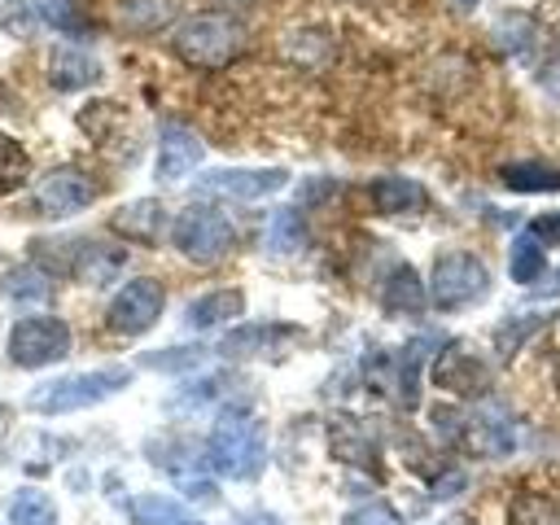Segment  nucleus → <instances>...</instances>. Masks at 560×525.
Returning a JSON list of instances; mask_svg holds the SVG:
<instances>
[{
	"label": "nucleus",
	"mask_w": 560,
	"mask_h": 525,
	"mask_svg": "<svg viewBox=\"0 0 560 525\" xmlns=\"http://www.w3.org/2000/svg\"><path fill=\"white\" fill-rule=\"evenodd\" d=\"M206 464L219 472V477H232V481H249L262 472L267 464V438H262V424L245 411H223L206 438Z\"/></svg>",
	"instance_id": "f257e3e1"
},
{
	"label": "nucleus",
	"mask_w": 560,
	"mask_h": 525,
	"mask_svg": "<svg viewBox=\"0 0 560 525\" xmlns=\"http://www.w3.org/2000/svg\"><path fill=\"white\" fill-rule=\"evenodd\" d=\"M131 385V368L114 363V368H92V372H70V376H57V381H44L26 394V407L31 411H44V416H66V411H83V407H96L105 398H114L118 389Z\"/></svg>",
	"instance_id": "f03ea898"
},
{
	"label": "nucleus",
	"mask_w": 560,
	"mask_h": 525,
	"mask_svg": "<svg viewBox=\"0 0 560 525\" xmlns=\"http://www.w3.org/2000/svg\"><path fill=\"white\" fill-rule=\"evenodd\" d=\"M171 44H175V57L188 61L192 70H223L241 52L245 26L232 13H192L175 26Z\"/></svg>",
	"instance_id": "7ed1b4c3"
},
{
	"label": "nucleus",
	"mask_w": 560,
	"mask_h": 525,
	"mask_svg": "<svg viewBox=\"0 0 560 525\" xmlns=\"http://www.w3.org/2000/svg\"><path fill=\"white\" fill-rule=\"evenodd\" d=\"M490 293V267L468 254V249H446L433 258V271H429V302L438 311H459V306H472Z\"/></svg>",
	"instance_id": "20e7f679"
},
{
	"label": "nucleus",
	"mask_w": 560,
	"mask_h": 525,
	"mask_svg": "<svg viewBox=\"0 0 560 525\" xmlns=\"http://www.w3.org/2000/svg\"><path fill=\"white\" fill-rule=\"evenodd\" d=\"M433 420H438V429H442L451 442L468 446V451L481 455V459H503V455H512V446H516L512 420H508L494 402H486V407H477V411H468V416L438 407Z\"/></svg>",
	"instance_id": "39448f33"
},
{
	"label": "nucleus",
	"mask_w": 560,
	"mask_h": 525,
	"mask_svg": "<svg viewBox=\"0 0 560 525\" xmlns=\"http://www.w3.org/2000/svg\"><path fill=\"white\" fill-rule=\"evenodd\" d=\"M171 241H175V249H179L188 262L210 267V262H219V258L232 249L236 228H232V219H228L223 210H214V206H188V210L175 214Z\"/></svg>",
	"instance_id": "423d86ee"
},
{
	"label": "nucleus",
	"mask_w": 560,
	"mask_h": 525,
	"mask_svg": "<svg viewBox=\"0 0 560 525\" xmlns=\"http://www.w3.org/2000/svg\"><path fill=\"white\" fill-rule=\"evenodd\" d=\"M9 363L18 368H48L70 354V324L57 315H26L9 328Z\"/></svg>",
	"instance_id": "0eeeda50"
},
{
	"label": "nucleus",
	"mask_w": 560,
	"mask_h": 525,
	"mask_svg": "<svg viewBox=\"0 0 560 525\" xmlns=\"http://www.w3.org/2000/svg\"><path fill=\"white\" fill-rule=\"evenodd\" d=\"M162 306H166L162 284L149 280V276H140V280H127V284L114 293V302H109V311H105V324H109V332H118V337H140V332H149V328L158 324Z\"/></svg>",
	"instance_id": "6e6552de"
},
{
	"label": "nucleus",
	"mask_w": 560,
	"mask_h": 525,
	"mask_svg": "<svg viewBox=\"0 0 560 525\" xmlns=\"http://www.w3.org/2000/svg\"><path fill=\"white\" fill-rule=\"evenodd\" d=\"M433 385L446 394H464V398H481L490 389V363L477 359L464 341H446L433 359Z\"/></svg>",
	"instance_id": "1a4fd4ad"
},
{
	"label": "nucleus",
	"mask_w": 560,
	"mask_h": 525,
	"mask_svg": "<svg viewBox=\"0 0 560 525\" xmlns=\"http://www.w3.org/2000/svg\"><path fill=\"white\" fill-rule=\"evenodd\" d=\"M92 197H96V184H92L83 171L57 166V171H48V175L39 179V188H35V210L48 214V219H70V214L88 210Z\"/></svg>",
	"instance_id": "9d476101"
},
{
	"label": "nucleus",
	"mask_w": 560,
	"mask_h": 525,
	"mask_svg": "<svg viewBox=\"0 0 560 525\" xmlns=\"http://www.w3.org/2000/svg\"><path fill=\"white\" fill-rule=\"evenodd\" d=\"M289 184V171L280 166H262V171H249V166H223V171H210L197 179L201 192H214V197H236V201H258L267 192H280Z\"/></svg>",
	"instance_id": "9b49d317"
},
{
	"label": "nucleus",
	"mask_w": 560,
	"mask_h": 525,
	"mask_svg": "<svg viewBox=\"0 0 560 525\" xmlns=\"http://www.w3.org/2000/svg\"><path fill=\"white\" fill-rule=\"evenodd\" d=\"M206 158V144L192 127L184 122H162V136H158V179L162 184H175L184 179L188 171H197Z\"/></svg>",
	"instance_id": "f8f14e48"
},
{
	"label": "nucleus",
	"mask_w": 560,
	"mask_h": 525,
	"mask_svg": "<svg viewBox=\"0 0 560 525\" xmlns=\"http://www.w3.org/2000/svg\"><path fill=\"white\" fill-rule=\"evenodd\" d=\"M293 337H302V328H293V324H241L219 341V354H228V359L271 354V350H284Z\"/></svg>",
	"instance_id": "ddd939ff"
},
{
	"label": "nucleus",
	"mask_w": 560,
	"mask_h": 525,
	"mask_svg": "<svg viewBox=\"0 0 560 525\" xmlns=\"http://www.w3.org/2000/svg\"><path fill=\"white\" fill-rule=\"evenodd\" d=\"M101 79V61L74 44H57L52 57H48V83L57 92H79V88H92Z\"/></svg>",
	"instance_id": "4468645a"
},
{
	"label": "nucleus",
	"mask_w": 560,
	"mask_h": 525,
	"mask_svg": "<svg viewBox=\"0 0 560 525\" xmlns=\"http://www.w3.org/2000/svg\"><path fill=\"white\" fill-rule=\"evenodd\" d=\"M122 267H127V254H122L118 245H96V241H79V245H74V258H70L74 280H83V284H92V289L109 284Z\"/></svg>",
	"instance_id": "2eb2a0df"
},
{
	"label": "nucleus",
	"mask_w": 560,
	"mask_h": 525,
	"mask_svg": "<svg viewBox=\"0 0 560 525\" xmlns=\"http://www.w3.org/2000/svg\"><path fill=\"white\" fill-rule=\"evenodd\" d=\"M368 197H372V206H376L381 214H416V210L429 206L424 184H416V179H407V175H381V179H372Z\"/></svg>",
	"instance_id": "dca6fc26"
},
{
	"label": "nucleus",
	"mask_w": 560,
	"mask_h": 525,
	"mask_svg": "<svg viewBox=\"0 0 560 525\" xmlns=\"http://www.w3.org/2000/svg\"><path fill=\"white\" fill-rule=\"evenodd\" d=\"M424 302H429V289H424V280L416 276V267L398 262V267L385 276V284H381V306H385L389 315H416V311H424Z\"/></svg>",
	"instance_id": "f3484780"
},
{
	"label": "nucleus",
	"mask_w": 560,
	"mask_h": 525,
	"mask_svg": "<svg viewBox=\"0 0 560 525\" xmlns=\"http://www.w3.org/2000/svg\"><path fill=\"white\" fill-rule=\"evenodd\" d=\"M109 228L118 232V236H127V241H140V245H153L158 236H162V228H166V210L158 206V201H149V197H140V201H131V206H122L114 219H109Z\"/></svg>",
	"instance_id": "a211bd4d"
},
{
	"label": "nucleus",
	"mask_w": 560,
	"mask_h": 525,
	"mask_svg": "<svg viewBox=\"0 0 560 525\" xmlns=\"http://www.w3.org/2000/svg\"><path fill=\"white\" fill-rule=\"evenodd\" d=\"M241 311H245V293L241 289H214V293H201L197 302H188L184 324L201 332V328H219V324L236 319Z\"/></svg>",
	"instance_id": "6ab92c4d"
},
{
	"label": "nucleus",
	"mask_w": 560,
	"mask_h": 525,
	"mask_svg": "<svg viewBox=\"0 0 560 525\" xmlns=\"http://www.w3.org/2000/svg\"><path fill=\"white\" fill-rule=\"evenodd\" d=\"M499 179L512 192H560V166L551 162H508Z\"/></svg>",
	"instance_id": "aec40b11"
},
{
	"label": "nucleus",
	"mask_w": 560,
	"mask_h": 525,
	"mask_svg": "<svg viewBox=\"0 0 560 525\" xmlns=\"http://www.w3.org/2000/svg\"><path fill=\"white\" fill-rule=\"evenodd\" d=\"M424 359H429V337H416V341H407L402 346V354H398V376H394V385H398V398H402V407H416V398H420V368H424Z\"/></svg>",
	"instance_id": "412c9836"
},
{
	"label": "nucleus",
	"mask_w": 560,
	"mask_h": 525,
	"mask_svg": "<svg viewBox=\"0 0 560 525\" xmlns=\"http://www.w3.org/2000/svg\"><path fill=\"white\" fill-rule=\"evenodd\" d=\"M131 521L136 525H201L192 512H184L175 499H166V494H140L136 503H131Z\"/></svg>",
	"instance_id": "4be33fe9"
},
{
	"label": "nucleus",
	"mask_w": 560,
	"mask_h": 525,
	"mask_svg": "<svg viewBox=\"0 0 560 525\" xmlns=\"http://www.w3.org/2000/svg\"><path fill=\"white\" fill-rule=\"evenodd\" d=\"M508 271H512V280L516 284H538L542 276H547V254H542V245L525 232V236H516L512 241V258H508Z\"/></svg>",
	"instance_id": "5701e85b"
},
{
	"label": "nucleus",
	"mask_w": 560,
	"mask_h": 525,
	"mask_svg": "<svg viewBox=\"0 0 560 525\" xmlns=\"http://www.w3.org/2000/svg\"><path fill=\"white\" fill-rule=\"evenodd\" d=\"M0 289H4V298H13V302H44V298L52 293L48 271H39V267H31V262L9 267V271L0 276Z\"/></svg>",
	"instance_id": "b1692460"
},
{
	"label": "nucleus",
	"mask_w": 560,
	"mask_h": 525,
	"mask_svg": "<svg viewBox=\"0 0 560 525\" xmlns=\"http://www.w3.org/2000/svg\"><path fill=\"white\" fill-rule=\"evenodd\" d=\"M9 525H57V503L44 490L26 486L9 499Z\"/></svg>",
	"instance_id": "393cba45"
},
{
	"label": "nucleus",
	"mask_w": 560,
	"mask_h": 525,
	"mask_svg": "<svg viewBox=\"0 0 560 525\" xmlns=\"http://www.w3.org/2000/svg\"><path fill=\"white\" fill-rule=\"evenodd\" d=\"M267 249H276V254H298L302 245H306V228H302V214L298 210H276L271 219H267Z\"/></svg>",
	"instance_id": "a878e982"
},
{
	"label": "nucleus",
	"mask_w": 560,
	"mask_h": 525,
	"mask_svg": "<svg viewBox=\"0 0 560 525\" xmlns=\"http://www.w3.org/2000/svg\"><path fill=\"white\" fill-rule=\"evenodd\" d=\"M26 175H31V158H26V149H22L9 131H0V197L18 192V188L26 184Z\"/></svg>",
	"instance_id": "bb28decb"
},
{
	"label": "nucleus",
	"mask_w": 560,
	"mask_h": 525,
	"mask_svg": "<svg viewBox=\"0 0 560 525\" xmlns=\"http://www.w3.org/2000/svg\"><path fill=\"white\" fill-rule=\"evenodd\" d=\"M175 18V0H122V22L140 35L166 26Z\"/></svg>",
	"instance_id": "cd10ccee"
},
{
	"label": "nucleus",
	"mask_w": 560,
	"mask_h": 525,
	"mask_svg": "<svg viewBox=\"0 0 560 525\" xmlns=\"http://www.w3.org/2000/svg\"><path fill=\"white\" fill-rule=\"evenodd\" d=\"M494 39H499L508 52H525V48H534L538 26H534V18H525V13H503V18L494 22Z\"/></svg>",
	"instance_id": "c85d7f7f"
},
{
	"label": "nucleus",
	"mask_w": 560,
	"mask_h": 525,
	"mask_svg": "<svg viewBox=\"0 0 560 525\" xmlns=\"http://www.w3.org/2000/svg\"><path fill=\"white\" fill-rule=\"evenodd\" d=\"M35 9H39V18H44L48 26H57L61 35H83V31H88V22H83V13H79V0H35Z\"/></svg>",
	"instance_id": "c756f323"
},
{
	"label": "nucleus",
	"mask_w": 560,
	"mask_h": 525,
	"mask_svg": "<svg viewBox=\"0 0 560 525\" xmlns=\"http://www.w3.org/2000/svg\"><path fill=\"white\" fill-rule=\"evenodd\" d=\"M197 363H206L201 346H171L162 354H144V368H158V372H188Z\"/></svg>",
	"instance_id": "7c9ffc66"
},
{
	"label": "nucleus",
	"mask_w": 560,
	"mask_h": 525,
	"mask_svg": "<svg viewBox=\"0 0 560 525\" xmlns=\"http://www.w3.org/2000/svg\"><path fill=\"white\" fill-rule=\"evenodd\" d=\"M346 525H402V521H398V512L389 503L372 499V503H359L354 512H346Z\"/></svg>",
	"instance_id": "2f4dec72"
},
{
	"label": "nucleus",
	"mask_w": 560,
	"mask_h": 525,
	"mask_svg": "<svg viewBox=\"0 0 560 525\" xmlns=\"http://www.w3.org/2000/svg\"><path fill=\"white\" fill-rule=\"evenodd\" d=\"M538 324H542L538 315H534V319H512V324H503V328L494 332V341H499V354L508 359V354H512V350L521 346V337H525V332H534Z\"/></svg>",
	"instance_id": "473e14b6"
},
{
	"label": "nucleus",
	"mask_w": 560,
	"mask_h": 525,
	"mask_svg": "<svg viewBox=\"0 0 560 525\" xmlns=\"http://www.w3.org/2000/svg\"><path fill=\"white\" fill-rule=\"evenodd\" d=\"M0 26L26 35V26H31V4H26V0H0Z\"/></svg>",
	"instance_id": "72a5a7b5"
},
{
	"label": "nucleus",
	"mask_w": 560,
	"mask_h": 525,
	"mask_svg": "<svg viewBox=\"0 0 560 525\" xmlns=\"http://www.w3.org/2000/svg\"><path fill=\"white\" fill-rule=\"evenodd\" d=\"M542 249H556L560 245V214H538L529 228H525Z\"/></svg>",
	"instance_id": "f704fd0d"
},
{
	"label": "nucleus",
	"mask_w": 560,
	"mask_h": 525,
	"mask_svg": "<svg viewBox=\"0 0 560 525\" xmlns=\"http://www.w3.org/2000/svg\"><path fill=\"white\" fill-rule=\"evenodd\" d=\"M236 525H284V521H280L276 512H245Z\"/></svg>",
	"instance_id": "c9c22d12"
},
{
	"label": "nucleus",
	"mask_w": 560,
	"mask_h": 525,
	"mask_svg": "<svg viewBox=\"0 0 560 525\" xmlns=\"http://www.w3.org/2000/svg\"><path fill=\"white\" fill-rule=\"evenodd\" d=\"M219 4H223V9H249L254 0H219Z\"/></svg>",
	"instance_id": "e433bc0d"
},
{
	"label": "nucleus",
	"mask_w": 560,
	"mask_h": 525,
	"mask_svg": "<svg viewBox=\"0 0 560 525\" xmlns=\"http://www.w3.org/2000/svg\"><path fill=\"white\" fill-rule=\"evenodd\" d=\"M455 4H459L464 13H472V9H477V0H455Z\"/></svg>",
	"instance_id": "4c0bfd02"
},
{
	"label": "nucleus",
	"mask_w": 560,
	"mask_h": 525,
	"mask_svg": "<svg viewBox=\"0 0 560 525\" xmlns=\"http://www.w3.org/2000/svg\"><path fill=\"white\" fill-rule=\"evenodd\" d=\"M547 293H560V271H556V284H547Z\"/></svg>",
	"instance_id": "58836bf2"
},
{
	"label": "nucleus",
	"mask_w": 560,
	"mask_h": 525,
	"mask_svg": "<svg viewBox=\"0 0 560 525\" xmlns=\"http://www.w3.org/2000/svg\"><path fill=\"white\" fill-rule=\"evenodd\" d=\"M4 424H9V411H4V407H0V433H4Z\"/></svg>",
	"instance_id": "ea45409f"
}]
</instances>
